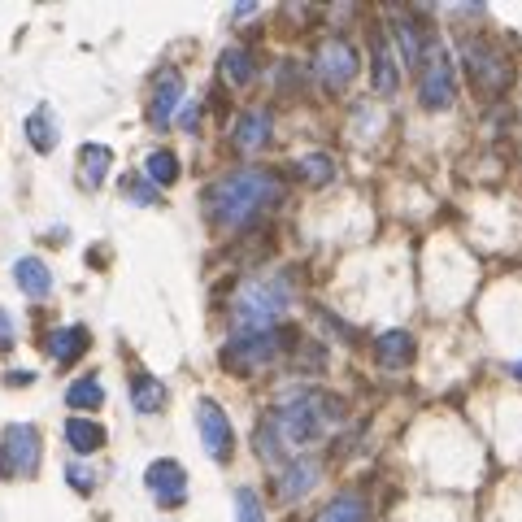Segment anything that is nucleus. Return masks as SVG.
I'll use <instances>...</instances> for the list:
<instances>
[{
	"mask_svg": "<svg viewBox=\"0 0 522 522\" xmlns=\"http://www.w3.org/2000/svg\"><path fill=\"white\" fill-rule=\"evenodd\" d=\"M283 196V183L275 170H261V166H248V170H235V174H222L209 188L201 192V205L209 222L227 231H240L248 222H257L266 209H275Z\"/></svg>",
	"mask_w": 522,
	"mask_h": 522,
	"instance_id": "nucleus-1",
	"label": "nucleus"
},
{
	"mask_svg": "<svg viewBox=\"0 0 522 522\" xmlns=\"http://www.w3.org/2000/svg\"><path fill=\"white\" fill-rule=\"evenodd\" d=\"M296 305V288L288 275H270V279H248L240 283L231 301V327L235 335H257V331H275L279 318Z\"/></svg>",
	"mask_w": 522,
	"mask_h": 522,
	"instance_id": "nucleus-2",
	"label": "nucleus"
},
{
	"mask_svg": "<svg viewBox=\"0 0 522 522\" xmlns=\"http://www.w3.org/2000/svg\"><path fill=\"white\" fill-rule=\"evenodd\" d=\"M270 422H275L283 449H309V444L327 440L335 431V422H340V401L309 388V392H296L279 414H270Z\"/></svg>",
	"mask_w": 522,
	"mask_h": 522,
	"instance_id": "nucleus-3",
	"label": "nucleus"
},
{
	"mask_svg": "<svg viewBox=\"0 0 522 522\" xmlns=\"http://www.w3.org/2000/svg\"><path fill=\"white\" fill-rule=\"evenodd\" d=\"M288 344H292V335L283 327L257 331V335H231V340L222 344V366H227L231 375H257V370H266L270 362H279Z\"/></svg>",
	"mask_w": 522,
	"mask_h": 522,
	"instance_id": "nucleus-4",
	"label": "nucleus"
},
{
	"mask_svg": "<svg viewBox=\"0 0 522 522\" xmlns=\"http://www.w3.org/2000/svg\"><path fill=\"white\" fill-rule=\"evenodd\" d=\"M453 92H457L453 53L440 40H427V48H422V61H418V101H422V109L444 114V109L453 105Z\"/></svg>",
	"mask_w": 522,
	"mask_h": 522,
	"instance_id": "nucleus-5",
	"label": "nucleus"
},
{
	"mask_svg": "<svg viewBox=\"0 0 522 522\" xmlns=\"http://www.w3.org/2000/svg\"><path fill=\"white\" fill-rule=\"evenodd\" d=\"M40 431L35 422H9L5 435H0V475L5 479H31L40 470Z\"/></svg>",
	"mask_w": 522,
	"mask_h": 522,
	"instance_id": "nucleus-6",
	"label": "nucleus"
},
{
	"mask_svg": "<svg viewBox=\"0 0 522 522\" xmlns=\"http://www.w3.org/2000/svg\"><path fill=\"white\" fill-rule=\"evenodd\" d=\"M466 74L475 79L479 96H501L514 83V61L488 40H470L466 44Z\"/></svg>",
	"mask_w": 522,
	"mask_h": 522,
	"instance_id": "nucleus-7",
	"label": "nucleus"
},
{
	"mask_svg": "<svg viewBox=\"0 0 522 522\" xmlns=\"http://www.w3.org/2000/svg\"><path fill=\"white\" fill-rule=\"evenodd\" d=\"M357 70H362V57H357V48L348 40H322L318 53H314V74L318 83H327L331 92H344V87H353Z\"/></svg>",
	"mask_w": 522,
	"mask_h": 522,
	"instance_id": "nucleus-8",
	"label": "nucleus"
},
{
	"mask_svg": "<svg viewBox=\"0 0 522 522\" xmlns=\"http://www.w3.org/2000/svg\"><path fill=\"white\" fill-rule=\"evenodd\" d=\"M144 488L153 492L157 505L174 509V505L188 501V470L174 462V457H157V462H148V470H144Z\"/></svg>",
	"mask_w": 522,
	"mask_h": 522,
	"instance_id": "nucleus-9",
	"label": "nucleus"
},
{
	"mask_svg": "<svg viewBox=\"0 0 522 522\" xmlns=\"http://www.w3.org/2000/svg\"><path fill=\"white\" fill-rule=\"evenodd\" d=\"M196 427H201L205 453L214 457V462H231V453H235V431H231V422H227V414H222L218 401H201V405H196Z\"/></svg>",
	"mask_w": 522,
	"mask_h": 522,
	"instance_id": "nucleus-10",
	"label": "nucleus"
},
{
	"mask_svg": "<svg viewBox=\"0 0 522 522\" xmlns=\"http://www.w3.org/2000/svg\"><path fill=\"white\" fill-rule=\"evenodd\" d=\"M183 92H188V83H183L179 70H161L153 79V92H148V122H153L157 131H166L174 114L183 109Z\"/></svg>",
	"mask_w": 522,
	"mask_h": 522,
	"instance_id": "nucleus-11",
	"label": "nucleus"
},
{
	"mask_svg": "<svg viewBox=\"0 0 522 522\" xmlns=\"http://www.w3.org/2000/svg\"><path fill=\"white\" fill-rule=\"evenodd\" d=\"M318 479H322V466H318V457H309V453H296L288 457V462L279 466V479H275V488L283 501H301V496H309L318 488Z\"/></svg>",
	"mask_w": 522,
	"mask_h": 522,
	"instance_id": "nucleus-12",
	"label": "nucleus"
},
{
	"mask_svg": "<svg viewBox=\"0 0 522 522\" xmlns=\"http://www.w3.org/2000/svg\"><path fill=\"white\" fill-rule=\"evenodd\" d=\"M270 135H275V114H270L266 105H253V109H244V114L235 118L231 144L240 148V153H261V148L270 144Z\"/></svg>",
	"mask_w": 522,
	"mask_h": 522,
	"instance_id": "nucleus-13",
	"label": "nucleus"
},
{
	"mask_svg": "<svg viewBox=\"0 0 522 522\" xmlns=\"http://www.w3.org/2000/svg\"><path fill=\"white\" fill-rule=\"evenodd\" d=\"M109 166H114V148H109V144H96V140L79 144V183H83L87 192L101 188Z\"/></svg>",
	"mask_w": 522,
	"mask_h": 522,
	"instance_id": "nucleus-14",
	"label": "nucleus"
},
{
	"mask_svg": "<svg viewBox=\"0 0 522 522\" xmlns=\"http://www.w3.org/2000/svg\"><path fill=\"white\" fill-rule=\"evenodd\" d=\"M414 353H418V344L409 331H383L375 340V357H379L383 370H405L409 362H414Z\"/></svg>",
	"mask_w": 522,
	"mask_h": 522,
	"instance_id": "nucleus-15",
	"label": "nucleus"
},
{
	"mask_svg": "<svg viewBox=\"0 0 522 522\" xmlns=\"http://www.w3.org/2000/svg\"><path fill=\"white\" fill-rule=\"evenodd\" d=\"M14 283L31 296V301H44V296L53 292V270L44 266V257H18L14 261Z\"/></svg>",
	"mask_w": 522,
	"mask_h": 522,
	"instance_id": "nucleus-16",
	"label": "nucleus"
},
{
	"mask_svg": "<svg viewBox=\"0 0 522 522\" xmlns=\"http://www.w3.org/2000/svg\"><path fill=\"white\" fill-rule=\"evenodd\" d=\"M92 344V335H87V327H53L44 335V348L53 353V362H74V357H83V348Z\"/></svg>",
	"mask_w": 522,
	"mask_h": 522,
	"instance_id": "nucleus-17",
	"label": "nucleus"
},
{
	"mask_svg": "<svg viewBox=\"0 0 522 522\" xmlns=\"http://www.w3.org/2000/svg\"><path fill=\"white\" fill-rule=\"evenodd\" d=\"M105 440H109V435H105V427H101V422H92V418H79V414H74V418L66 422V444H70V449L79 453V457H92V453H101V449H105Z\"/></svg>",
	"mask_w": 522,
	"mask_h": 522,
	"instance_id": "nucleus-18",
	"label": "nucleus"
},
{
	"mask_svg": "<svg viewBox=\"0 0 522 522\" xmlns=\"http://www.w3.org/2000/svg\"><path fill=\"white\" fill-rule=\"evenodd\" d=\"M218 74H222V79H227L231 87H248V83L257 79V57L248 53V48H222Z\"/></svg>",
	"mask_w": 522,
	"mask_h": 522,
	"instance_id": "nucleus-19",
	"label": "nucleus"
},
{
	"mask_svg": "<svg viewBox=\"0 0 522 522\" xmlns=\"http://www.w3.org/2000/svg\"><path fill=\"white\" fill-rule=\"evenodd\" d=\"M57 114H53V109H48V105H40V109H35V114L27 118V140H31V148H35V153H53V148H57Z\"/></svg>",
	"mask_w": 522,
	"mask_h": 522,
	"instance_id": "nucleus-20",
	"label": "nucleus"
},
{
	"mask_svg": "<svg viewBox=\"0 0 522 522\" xmlns=\"http://www.w3.org/2000/svg\"><path fill=\"white\" fill-rule=\"evenodd\" d=\"M314 522H366V501L357 492H340L318 509Z\"/></svg>",
	"mask_w": 522,
	"mask_h": 522,
	"instance_id": "nucleus-21",
	"label": "nucleus"
},
{
	"mask_svg": "<svg viewBox=\"0 0 522 522\" xmlns=\"http://www.w3.org/2000/svg\"><path fill=\"white\" fill-rule=\"evenodd\" d=\"M144 179L153 183V188H170L174 179H179V157L170 153V148H153V153L144 157Z\"/></svg>",
	"mask_w": 522,
	"mask_h": 522,
	"instance_id": "nucleus-22",
	"label": "nucleus"
},
{
	"mask_svg": "<svg viewBox=\"0 0 522 522\" xmlns=\"http://www.w3.org/2000/svg\"><path fill=\"white\" fill-rule=\"evenodd\" d=\"M66 405H70V409H83V414L101 409V405H105V388H101V379H96V375L74 379L70 388H66Z\"/></svg>",
	"mask_w": 522,
	"mask_h": 522,
	"instance_id": "nucleus-23",
	"label": "nucleus"
},
{
	"mask_svg": "<svg viewBox=\"0 0 522 522\" xmlns=\"http://www.w3.org/2000/svg\"><path fill=\"white\" fill-rule=\"evenodd\" d=\"M131 405L140 409V414H157L161 405H166V388H161L157 375H135L131 379Z\"/></svg>",
	"mask_w": 522,
	"mask_h": 522,
	"instance_id": "nucleus-24",
	"label": "nucleus"
},
{
	"mask_svg": "<svg viewBox=\"0 0 522 522\" xmlns=\"http://www.w3.org/2000/svg\"><path fill=\"white\" fill-rule=\"evenodd\" d=\"M396 87H401V79H396V61H392V40H375V92L392 96Z\"/></svg>",
	"mask_w": 522,
	"mask_h": 522,
	"instance_id": "nucleus-25",
	"label": "nucleus"
},
{
	"mask_svg": "<svg viewBox=\"0 0 522 522\" xmlns=\"http://www.w3.org/2000/svg\"><path fill=\"white\" fill-rule=\"evenodd\" d=\"M296 174H301L305 183H318V188H322V183L335 179V161L327 153H305L301 161H296Z\"/></svg>",
	"mask_w": 522,
	"mask_h": 522,
	"instance_id": "nucleus-26",
	"label": "nucleus"
},
{
	"mask_svg": "<svg viewBox=\"0 0 522 522\" xmlns=\"http://www.w3.org/2000/svg\"><path fill=\"white\" fill-rule=\"evenodd\" d=\"M396 35H401V48H405V66H414L418 70V61H422V48H427V40L409 27V18H396Z\"/></svg>",
	"mask_w": 522,
	"mask_h": 522,
	"instance_id": "nucleus-27",
	"label": "nucleus"
},
{
	"mask_svg": "<svg viewBox=\"0 0 522 522\" xmlns=\"http://www.w3.org/2000/svg\"><path fill=\"white\" fill-rule=\"evenodd\" d=\"M235 522H266V509L253 488H235Z\"/></svg>",
	"mask_w": 522,
	"mask_h": 522,
	"instance_id": "nucleus-28",
	"label": "nucleus"
},
{
	"mask_svg": "<svg viewBox=\"0 0 522 522\" xmlns=\"http://www.w3.org/2000/svg\"><path fill=\"white\" fill-rule=\"evenodd\" d=\"M122 192H127L135 205H157L161 201V192L144 179V174H127V179H122Z\"/></svg>",
	"mask_w": 522,
	"mask_h": 522,
	"instance_id": "nucleus-29",
	"label": "nucleus"
},
{
	"mask_svg": "<svg viewBox=\"0 0 522 522\" xmlns=\"http://www.w3.org/2000/svg\"><path fill=\"white\" fill-rule=\"evenodd\" d=\"M66 479H70L79 492H92V488H96V475H92V470H87V466H79V462L66 466Z\"/></svg>",
	"mask_w": 522,
	"mask_h": 522,
	"instance_id": "nucleus-30",
	"label": "nucleus"
},
{
	"mask_svg": "<svg viewBox=\"0 0 522 522\" xmlns=\"http://www.w3.org/2000/svg\"><path fill=\"white\" fill-rule=\"evenodd\" d=\"M14 335H18V331H14V318L0 309V348H14Z\"/></svg>",
	"mask_w": 522,
	"mask_h": 522,
	"instance_id": "nucleus-31",
	"label": "nucleus"
},
{
	"mask_svg": "<svg viewBox=\"0 0 522 522\" xmlns=\"http://www.w3.org/2000/svg\"><path fill=\"white\" fill-rule=\"evenodd\" d=\"M514 379H522V362H518V366H514Z\"/></svg>",
	"mask_w": 522,
	"mask_h": 522,
	"instance_id": "nucleus-32",
	"label": "nucleus"
}]
</instances>
